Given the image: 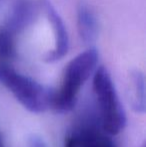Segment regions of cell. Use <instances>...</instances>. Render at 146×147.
I'll return each mask as SVG.
<instances>
[{"label":"cell","instance_id":"6da1fadb","mask_svg":"<svg viewBox=\"0 0 146 147\" xmlns=\"http://www.w3.org/2000/svg\"><path fill=\"white\" fill-rule=\"evenodd\" d=\"M98 63V52L95 48H89L71 60L63 71L59 87L51 91L50 107L59 111H70L75 106L80 90Z\"/></svg>","mask_w":146,"mask_h":147},{"label":"cell","instance_id":"3957f363","mask_svg":"<svg viewBox=\"0 0 146 147\" xmlns=\"http://www.w3.org/2000/svg\"><path fill=\"white\" fill-rule=\"evenodd\" d=\"M0 83L30 112L41 113L50 107L51 91L9 64L0 65Z\"/></svg>","mask_w":146,"mask_h":147},{"label":"cell","instance_id":"8992f818","mask_svg":"<svg viewBox=\"0 0 146 147\" xmlns=\"http://www.w3.org/2000/svg\"><path fill=\"white\" fill-rule=\"evenodd\" d=\"M36 14V8L31 2L28 0H19L14 5L4 28L16 36L33 23Z\"/></svg>","mask_w":146,"mask_h":147},{"label":"cell","instance_id":"9c48e42d","mask_svg":"<svg viewBox=\"0 0 146 147\" xmlns=\"http://www.w3.org/2000/svg\"><path fill=\"white\" fill-rule=\"evenodd\" d=\"M16 56L15 35L5 28L0 29V65H6Z\"/></svg>","mask_w":146,"mask_h":147},{"label":"cell","instance_id":"30bf717a","mask_svg":"<svg viewBox=\"0 0 146 147\" xmlns=\"http://www.w3.org/2000/svg\"><path fill=\"white\" fill-rule=\"evenodd\" d=\"M29 147H46L43 141L40 139V138H37V137H33L31 138L29 142Z\"/></svg>","mask_w":146,"mask_h":147},{"label":"cell","instance_id":"5b68a950","mask_svg":"<svg viewBox=\"0 0 146 147\" xmlns=\"http://www.w3.org/2000/svg\"><path fill=\"white\" fill-rule=\"evenodd\" d=\"M64 147H116V145L103 130L83 126L67 136Z\"/></svg>","mask_w":146,"mask_h":147},{"label":"cell","instance_id":"ba28073f","mask_svg":"<svg viewBox=\"0 0 146 147\" xmlns=\"http://www.w3.org/2000/svg\"><path fill=\"white\" fill-rule=\"evenodd\" d=\"M131 105L136 112L143 113L145 109L144 77L140 71H134L131 75Z\"/></svg>","mask_w":146,"mask_h":147},{"label":"cell","instance_id":"52a82bcc","mask_svg":"<svg viewBox=\"0 0 146 147\" xmlns=\"http://www.w3.org/2000/svg\"><path fill=\"white\" fill-rule=\"evenodd\" d=\"M77 28L79 37L85 44H93L98 37L99 24L95 13L85 2L77 6Z\"/></svg>","mask_w":146,"mask_h":147},{"label":"cell","instance_id":"7a4b0ae2","mask_svg":"<svg viewBox=\"0 0 146 147\" xmlns=\"http://www.w3.org/2000/svg\"><path fill=\"white\" fill-rule=\"evenodd\" d=\"M93 91L102 130L109 136L117 135L124 129L126 116L112 78L104 66L94 72Z\"/></svg>","mask_w":146,"mask_h":147},{"label":"cell","instance_id":"8fae6325","mask_svg":"<svg viewBox=\"0 0 146 147\" xmlns=\"http://www.w3.org/2000/svg\"><path fill=\"white\" fill-rule=\"evenodd\" d=\"M0 147H5L4 145V142H3V139H2L1 135H0Z\"/></svg>","mask_w":146,"mask_h":147},{"label":"cell","instance_id":"277c9868","mask_svg":"<svg viewBox=\"0 0 146 147\" xmlns=\"http://www.w3.org/2000/svg\"><path fill=\"white\" fill-rule=\"evenodd\" d=\"M44 8L54 34V49L49 54H47L46 61L53 62L63 58L68 52L69 37L62 18L47 0L44 1Z\"/></svg>","mask_w":146,"mask_h":147}]
</instances>
